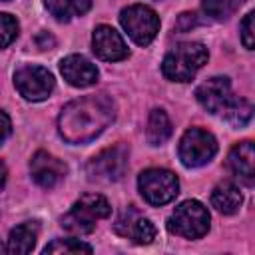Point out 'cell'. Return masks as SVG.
Wrapping results in <instances>:
<instances>
[{"instance_id":"12","label":"cell","mask_w":255,"mask_h":255,"mask_svg":"<svg viewBox=\"0 0 255 255\" xmlns=\"http://www.w3.org/2000/svg\"><path fill=\"white\" fill-rule=\"evenodd\" d=\"M92 46H94L96 56L100 60H106V62H118V60L128 58V54H129L122 34L116 28L106 26V24H102L94 30Z\"/></svg>"},{"instance_id":"2","label":"cell","mask_w":255,"mask_h":255,"mask_svg":"<svg viewBox=\"0 0 255 255\" xmlns=\"http://www.w3.org/2000/svg\"><path fill=\"white\" fill-rule=\"evenodd\" d=\"M207 58H209V54L203 44L183 42L165 54V58L161 62V72L171 82H189L197 74V70L203 68Z\"/></svg>"},{"instance_id":"17","label":"cell","mask_w":255,"mask_h":255,"mask_svg":"<svg viewBox=\"0 0 255 255\" xmlns=\"http://www.w3.org/2000/svg\"><path fill=\"white\" fill-rule=\"evenodd\" d=\"M36 237H38V227L34 223H20L10 231L6 251L14 255L30 253L36 245Z\"/></svg>"},{"instance_id":"16","label":"cell","mask_w":255,"mask_h":255,"mask_svg":"<svg viewBox=\"0 0 255 255\" xmlns=\"http://www.w3.org/2000/svg\"><path fill=\"white\" fill-rule=\"evenodd\" d=\"M211 203H213V207L219 213L231 215V213H235L241 207L243 195H241V191H239V187L235 183L223 181V183H219V185L213 187V191H211Z\"/></svg>"},{"instance_id":"22","label":"cell","mask_w":255,"mask_h":255,"mask_svg":"<svg viewBox=\"0 0 255 255\" xmlns=\"http://www.w3.org/2000/svg\"><path fill=\"white\" fill-rule=\"evenodd\" d=\"M44 253H92V247L80 239H56L44 247Z\"/></svg>"},{"instance_id":"7","label":"cell","mask_w":255,"mask_h":255,"mask_svg":"<svg viewBox=\"0 0 255 255\" xmlns=\"http://www.w3.org/2000/svg\"><path fill=\"white\" fill-rule=\"evenodd\" d=\"M120 22L128 32V36L139 46H147L159 32L157 14L143 4H131L124 8L120 14Z\"/></svg>"},{"instance_id":"18","label":"cell","mask_w":255,"mask_h":255,"mask_svg":"<svg viewBox=\"0 0 255 255\" xmlns=\"http://www.w3.org/2000/svg\"><path fill=\"white\" fill-rule=\"evenodd\" d=\"M48 12L58 20H72L90 10L92 0H44Z\"/></svg>"},{"instance_id":"1","label":"cell","mask_w":255,"mask_h":255,"mask_svg":"<svg viewBox=\"0 0 255 255\" xmlns=\"http://www.w3.org/2000/svg\"><path fill=\"white\" fill-rule=\"evenodd\" d=\"M114 120V102L106 94L84 96L64 106L58 129L70 143H86L100 135Z\"/></svg>"},{"instance_id":"20","label":"cell","mask_w":255,"mask_h":255,"mask_svg":"<svg viewBox=\"0 0 255 255\" xmlns=\"http://www.w3.org/2000/svg\"><path fill=\"white\" fill-rule=\"evenodd\" d=\"M239 0H203V12L213 20H225L233 14Z\"/></svg>"},{"instance_id":"6","label":"cell","mask_w":255,"mask_h":255,"mask_svg":"<svg viewBox=\"0 0 255 255\" xmlns=\"http://www.w3.org/2000/svg\"><path fill=\"white\" fill-rule=\"evenodd\" d=\"M137 187H139L141 197L149 205H163V203H169L177 195L179 181L175 173H171L169 169L151 167L139 173Z\"/></svg>"},{"instance_id":"5","label":"cell","mask_w":255,"mask_h":255,"mask_svg":"<svg viewBox=\"0 0 255 255\" xmlns=\"http://www.w3.org/2000/svg\"><path fill=\"white\" fill-rule=\"evenodd\" d=\"M128 157H129V149L124 143H118L114 147L100 151L86 165L90 181L112 183V181L122 179V175L128 169Z\"/></svg>"},{"instance_id":"9","label":"cell","mask_w":255,"mask_h":255,"mask_svg":"<svg viewBox=\"0 0 255 255\" xmlns=\"http://www.w3.org/2000/svg\"><path fill=\"white\" fill-rule=\"evenodd\" d=\"M14 86L30 102L46 100L54 90V76L42 66H22L14 74Z\"/></svg>"},{"instance_id":"19","label":"cell","mask_w":255,"mask_h":255,"mask_svg":"<svg viewBox=\"0 0 255 255\" xmlns=\"http://www.w3.org/2000/svg\"><path fill=\"white\" fill-rule=\"evenodd\" d=\"M145 135L151 145H161L167 141V137L171 135V122L163 110H151Z\"/></svg>"},{"instance_id":"26","label":"cell","mask_w":255,"mask_h":255,"mask_svg":"<svg viewBox=\"0 0 255 255\" xmlns=\"http://www.w3.org/2000/svg\"><path fill=\"white\" fill-rule=\"evenodd\" d=\"M10 131H12V122L6 116V112L0 110V143L10 135Z\"/></svg>"},{"instance_id":"27","label":"cell","mask_w":255,"mask_h":255,"mask_svg":"<svg viewBox=\"0 0 255 255\" xmlns=\"http://www.w3.org/2000/svg\"><path fill=\"white\" fill-rule=\"evenodd\" d=\"M36 44H38V48H40V50H50L56 42H54V38H52L48 32H42V34H38V36H36Z\"/></svg>"},{"instance_id":"25","label":"cell","mask_w":255,"mask_h":255,"mask_svg":"<svg viewBox=\"0 0 255 255\" xmlns=\"http://www.w3.org/2000/svg\"><path fill=\"white\" fill-rule=\"evenodd\" d=\"M193 26H197V14H193V12H183V14L177 16L175 30H179V32H187V30H191Z\"/></svg>"},{"instance_id":"13","label":"cell","mask_w":255,"mask_h":255,"mask_svg":"<svg viewBox=\"0 0 255 255\" xmlns=\"http://www.w3.org/2000/svg\"><path fill=\"white\" fill-rule=\"evenodd\" d=\"M30 173L38 185L50 189L64 179L66 163L60 161L58 157L50 155L48 151H38V153H34V157L30 161Z\"/></svg>"},{"instance_id":"10","label":"cell","mask_w":255,"mask_h":255,"mask_svg":"<svg viewBox=\"0 0 255 255\" xmlns=\"http://www.w3.org/2000/svg\"><path fill=\"white\" fill-rule=\"evenodd\" d=\"M195 96H197V102L203 106V110H207L209 114H217V116H225L237 100L231 92L229 80L223 76H215L203 82L197 88Z\"/></svg>"},{"instance_id":"15","label":"cell","mask_w":255,"mask_h":255,"mask_svg":"<svg viewBox=\"0 0 255 255\" xmlns=\"http://www.w3.org/2000/svg\"><path fill=\"white\" fill-rule=\"evenodd\" d=\"M227 167L233 171L237 179L247 185H253L255 177V147L251 141L237 143L227 155Z\"/></svg>"},{"instance_id":"21","label":"cell","mask_w":255,"mask_h":255,"mask_svg":"<svg viewBox=\"0 0 255 255\" xmlns=\"http://www.w3.org/2000/svg\"><path fill=\"white\" fill-rule=\"evenodd\" d=\"M251 114H253V106H251V102H247V100H243V98H237L235 100V104L229 108V112L223 116L229 124H233V126H245L249 120H251Z\"/></svg>"},{"instance_id":"3","label":"cell","mask_w":255,"mask_h":255,"mask_svg":"<svg viewBox=\"0 0 255 255\" xmlns=\"http://www.w3.org/2000/svg\"><path fill=\"white\" fill-rule=\"evenodd\" d=\"M110 213H112V207L104 195L86 193L62 217V227L74 235H86L94 231L98 219H104Z\"/></svg>"},{"instance_id":"11","label":"cell","mask_w":255,"mask_h":255,"mask_svg":"<svg viewBox=\"0 0 255 255\" xmlns=\"http://www.w3.org/2000/svg\"><path fill=\"white\" fill-rule=\"evenodd\" d=\"M114 229H116L118 235L128 237V239H131L137 245H147V243H151L155 239V227H153V223L147 217H143L133 207H128L118 217Z\"/></svg>"},{"instance_id":"28","label":"cell","mask_w":255,"mask_h":255,"mask_svg":"<svg viewBox=\"0 0 255 255\" xmlns=\"http://www.w3.org/2000/svg\"><path fill=\"white\" fill-rule=\"evenodd\" d=\"M4 181H6V165L0 161V189L4 187Z\"/></svg>"},{"instance_id":"8","label":"cell","mask_w":255,"mask_h":255,"mask_svg":"<svg viewBox=\"0 0 255 255\" xmlns=\"http://www.w3.org/2000/svg\"><path fill=\"white\" fill-rule=\"evenodd\" d=\"M177 151L185 167H199L211 161V157L217 153V139L213 137V133L201 128H191L183 133Z\"/></svg>"},{"instance_id":"24","label":"cell","mask_w":255,"mask_h":255,"mask_svg":"<svg viewBox=\"0 0 255 255\" xmlns=\"http://www.w3.org/2000/svg\"><path fill=\"white\" fill-rule=\"evenodd\" d=\"M241 40L247 50H253V12H249L241 22Z\"/></svg>"},{"instance_id":"4","label":"cell","mask_w":255,"mask_h":255,"mask_svg":"<svg viewBox=\"0 0 255 255\" xmlns=\"http://www.w3.org/2000/svg\"><path fill=\"white\" fill-rule=\"evenodd\" d=\"M167 229L185 239H199L209 229V211L203 203L187 199L179 203L167 219Z\"/></svg>"},{"instance_id":"23","label":"cell","mask_w":255,"mask_h":255,"mask_svg":"<svg viewBox=\"0 0 255 255\" xmlns=\"http://www.w3.org/2000/svg\"><path fill=\"white\" fill-rule=\"evenodd\" d=\"M18 36V22L10 14H0V48H6Z\"/></svg>"},{"instance_id":"14","label":"cell","mask_w":255,"mask_h":255,"mask_svg":"<svg viewBox=\"0 0 255 255\" xmlns=\"http://www.w3.org/2000/svg\"><path fill=\"white\" fill-rule=\"evenodd\" d=\"M60 72H62L64 80L76 88H88V86L96 84V80H98L96 64H92L86 56H78V54L64 58L60 64Z\"/></svg>"}]
</instances>
